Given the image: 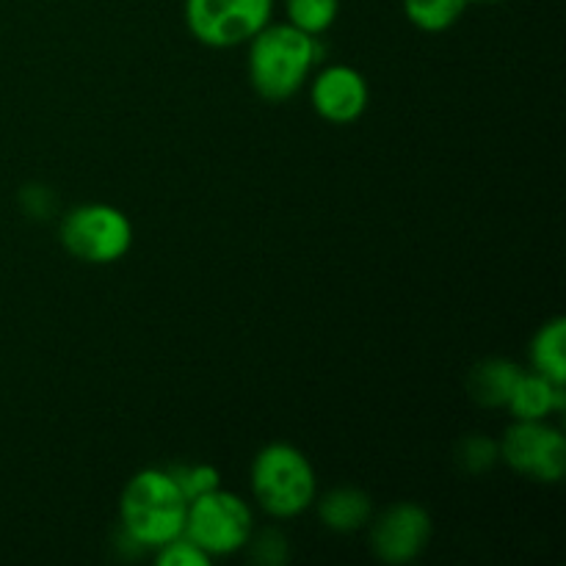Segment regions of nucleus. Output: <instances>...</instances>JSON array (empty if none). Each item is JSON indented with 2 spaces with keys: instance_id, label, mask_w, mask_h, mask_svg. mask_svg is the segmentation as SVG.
<instances>
[{
  "instance_id": "f257e3e1",
  "label": "nucleus",
  "mask_w": 566,
  "mask_h": 566,
  "mask_svg": "<svg viewBox=\"0 0 566 566\" xmlns=\"http://www.w3.org/2000/svg\"><path fill=\"white\" fill-rule=\"evenodd\" d=\"M247 44L249 83L269 103H285L302 92L321 55V36L291 22H269Z\"/></svg>"
},
{
  "instance_id": "f03ea898",
  "label": "nucleus",
  "mask_w": 566,
  "mask_h": 566,
  "mask_svg": "<svg viewBox=\"0 0 566 566\" xmlns=\"http://www.w3.org/2000/svg\"><path fill=\"white\" fill-rule=\"evenodd\" d=\"M188 497L169 470H138L119 495V525L142 551H158L186 531Z\"/></svg>"
},
{
  "instance_id": "7ed1b4c3",
  "label": "nucleus",
  "mask_w": 566,
  "mask_h": 566,
  "mask_svg": "<svg viewBox=\"0 0 566 566\" xmlns=\"http://www.w3.org/2000/svg\"><path fill=\"white\" fill-rule=\"evenodd\" d=\"M252 495L265 514L291 520L318 497V479L310 459L291 442H271L252 462Z\"/></svg>"
},
{
  "instance_id": "20e7f679",
  "label": "nucleus",
  "mask_w": 566,
  "mask_h": 566,
  "mask_svg": "<svg viewBox=\"0 0 566 566\" xmlns=\"http://www.w3.org/2000/svg\"><path fill=\"white\" fill-rule=\"evenodd\" d=\"M254 528L258 525H254L252 506L241 495H232L219 486L188 503L182 534L210 558H224L243 551Z\"/></svg>"
},
{
  "instance_id": "39448f33",
  "label": "nucleus",
  "mask_w": 566,
  "mask_h": 566,
  "mask_svg": "<svg viewBox=\"0 0 566 566\" xmlns=\"http://www.w3.org/2000/svg\"><path fill=\"white\" fill-rule=\"evenodd\" d=\"M61 243L83 263L108 265L130 252L133 224L114 205L88 202L61 219Z\"/></svg>"
},
{
  "instance_id": "423d86ee",
  "label": "nucleus",
  "mask_w": 566,
  "mask_h": 566,
  "mask_svg": "<svg viewBox=\"0 0 566 566\" xmlns=\"http://www.w3.org/2000/svg\"><path fill=\"white\" fill-rule=\"evenodd\" d=\"M186 25L197 42L227 50L247 44L271 22L274 0H186Z\"/></svg>"
},
{
  "instance_id": "0eeeda50",
  "label": "nucleus",
  "mask_w": 566,
  "mask_h": 566,
  "mask_svg": "<svg viewBox=\"0 0 566 566\" xmlns=\"http://www.w3.org/2000/svg\"><path fill=\"white\" fill-rule=\"evenodd\" d=\"M501 442V462L536 484H558L566 473V437L547 420H514Z\"/></svg>"
},
{
  "instance_id": "6e6552de",
  "label": "nucleus",
  "mask_w": 566,
  "mask_h": 566,
  "mask_svg": "<svg viewBox=\"0 0 566 566\" xmlns=\"http://www.w3.org/2000/svg\"><path fill=\"white\" fill-rule=\"evenodd\" d=\"M374 520V517H370ZM370 525V551L381 564L403 566L423 556L431 542V514L420 503L401 501L379 514Z\"/></svg>"
},
{
  "instance_id": "1a4fd4ad",
  "label": "nucleus",
  "mask_w": 566,
  "mask_h": 566,
  "mask_svg": "<svg viewBox=\"0 0 566 566\" xmlns=\"http://www.w3.org/2000/svg\"><path fill=\"white\" fill-rule=\"evenodd\" d=\"M310 103L321 119L332 122V125H352L368 111V81L354 66L332 64L313 77Z\"/></svg>"
},
{
  "instance_id": "9d476101",
  "label": "nucleus",
  "mask_w": 566,
  "mask_h": 566,
  "mask_svg": "<svg viewBox=\"0 0 566 566\" xmlns=\"http://www.w3.org/2000/svg\"><path fill=\"white\" fill-rule=\"evenodd\" d=\"M566 390L564 385H556L547 376L536 370H523L506 409L514 420H547L551 415L564 412Z\"/></svg>"
},
{
  "instance_id": "9b49d317",
  "label": "nucleus",
  "mask_w": 566,
  "mask_h": 566,
  "mask_svg": "<svg viewBox=\"0 0 566 566\" xmlns=\"http://www.w3.org/2000/svg\"><path fill=\"white\" fill-rule=\"evenodd\" d=\"M315 506H318L321 525L335 531V534L363 531L370 523V517H374L370 495L365 490H359V486H335V490L315 497Z\"/></svg>"
},
{
  "instance_id": "f8f14e48",
  "label": "nucleus",
  "mask_w": 566,
  "mask_h": 566,
  "mask_svg": "<svg viewBox=\"0 0 566 566\" xmlns=\"http://www.w3.org/2000/svg\"><path fill=\"white\" fill-rule=\"evenodd\" d=\"M523 368L514 359L506 357H490L473 365L468 376V392L479 407L484 409H501L506 407L512 398L514 387H517Z\"/></svg>"
},
{
  "instance_id": "ddd939ff",
  "label": "nucleus",
  "mask_w": 566,
  "mask_h": 566,
  "mask_svg": "<svg viewBox=\"0 0 566 566\" xmlns=\"http://www.w3.org/2000/svg\"><path fill=\"white\" fill-rule=\"evenodd\" d=\"M531 370L566 385V321L562 315L542 324L531 340Z\"/></svg>"
},
{
  "instance_id": "4468645a",
  "label": "nucleus",
  "mask_w": 566,
  "mask_h": 566,
  "mask_svg": "<svg viewBox=\"0 0 566 566\" xmlns=\"http://www.w3.org/2000/svg\"><path fill=\"white\" fill-rule=\"evenodd\" d=\"M464 9L468 0H403L407 20L426 33H440L457 25Z\"/></svg>"
},
{
  "instance_id": "2eb2a0df",
  "label": "nucleus",
  "mask_w": 566,
  "mask_h": 566,
  "mask_svg": "<svg viewBox=\"0 0 566 566\" xmlns=\"http://www.w3.org/2000/svg\"><path fill=\"white\" fill-rule=\"evenodd\" d=\"M337 11H340V0H285L287 22L313 36H321L335 25Z\"/></svg>"
},
{
  "instance_id": "dca6fc26",
  "label": "nucleus",
  "mask_w": 566,
  "mask_h": 566,
  "mask_svg": "<svg viewBox=\"0 0 566 566\" xmlns=\"http://www.w3.org/2000/svg\"><path fill=\"white\" fill-rule=\"evenodd\" d=\"M457 464L470 475L490 473L501 462V442L486 434H468L457 442Z\"/></svg>"
},
{
  "instance_id": "f3484780",
  "label": "nucleus",
  "mask_w": 566,
  "mask_h": 566,
  "mask_svg": "<svg viewBox=\"0 0 566 566\" xmlns=\"http://www.w3.org/2000/svg\"><path fill=\"white\" fill-rule=\"evenodd\" d=\"M169 475L177 481V486H180L182 495L188 497V503H191L193 497L205 495V492H213L221 486L219 470H216L213 464L205 462L175 464V468H169Z\"/></svg>"
},
{
  "instance_id": "a211bd4d",
  "label": "nucleus",
  "mask_w": 566,
  "mask_h": 566,
  "mask_svg": "<svg viewBox=\"0 0 566 566\" xmlns=\"http://www.w3.org/2000/svg\"><path fill=\"white\" fill-rule=\"evenodd\" d=\"M243 551H249L252 562L263 566H280L287 562V539L285 534L276 528H263V531L254 528V534L249 536Z\"/></svg>"
},
{
  "instance_id": "6ab92c4d",
  "label": "nucleus",
  "mask_w": 566,
  "mask_h": 566,
  "mask_svg": "<svg viewBox=\"0 0 566 566\" xmlns=\"http://www.w3.org/2000/svg\"><path fill=\"white\" fill-rule=\"evenodd\" d=\"M155 553H158V556H155L158 566H208L210 562H213V558H210L205 551H199V547L193 545L186 534L177 536V539H171V542H166V545L158 547Z\"/></svg>"
},
{
  "instance_id": "aec40b11",
  "label": "nucleus",
  "mask_w": 566,
  "mask_h": 566,
  "mask_svg": "<svg viewBox=\"0 0 566 566\" xmlns=\"http://www.w3.org/2000/svg\"><path fill=\"white\" fill-rule=\"evenodd\" d=\"M20 205L31 219H50V213L55 210V193L48 186L31 182V186L22 188Z\"/></svg>"
},
{
  "instance_id": "412c9836",
  "label": "nucleus",
  "mask_w": 566,
  "mask_h": 566,
  "mask_svg": "<svg viewBox=\"0 0 566 566\" xmlns=\"http://www.w3.org/2000/svg\"><path fill=\"white\" fill-rule=\"evenodd\" d=\"M470 3H501V0H468V6Z\"/></svg>"
}]
</instances>
